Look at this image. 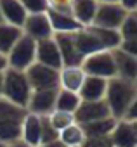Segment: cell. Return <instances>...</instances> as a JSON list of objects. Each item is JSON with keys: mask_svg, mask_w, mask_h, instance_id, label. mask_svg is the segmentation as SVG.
<instances>
[{"mask_svg": "<svg viewBox=\"0 0 137 147\" xmlns=\"http://www.w3.org/2000/svg\"><path fill=\"white\" fill-rule=\"evenodd\" d=\"M104 102L109 107L111 118L121 119L125 111L137 102V82L125 80V78H109L106 85V94H104Z\"/></svg>", "mask_w": 137, "mask_h": 147, "instance_id": "obj_1", "label": "cell"}, {"mask_svg": "<svg viewBox=\"0 0 137 147\" xmlns=\"http://www.w3.org/2000/svg\"><path fill=\"white\" fill-rule=\"evenodd\" d=\"M31 92L33 90L28 83L24 71H18V69H11V67H7L4 71V83H2V97L4 99L26 109Z\"/></svg>", "mask_w": 137, "mask_h": 147, "instance_id": "obj_2", "label": "cell"}, {"mask_svg": "<svg viewBox=\"0 0 137 147\" xmlns=\"http://www.w3.org/2000/svg\"><path fill=\"white\" fill-rule=\"evenodd\" d=\"M35 52H37V42L23 33L21 38L14 43V47L5 55L7 67L18 69V71H26L35 62Z\"/></svg>", "mask_w": 137, "mask_h": 147, "instance_id": "obj_3", "label": "cell"}, {"mask_svg": "<svg viewBox=\"0 0 137 147\" xmlns=\"http://www.w3.org/2000/svg\"><path fill=\"white\" fill-rule=\"evenodd\" d=\"M80 67L83 69L87 76H97V78H104V80L116 76L111 50H101V52L87 55L82 61Z\"/></svg>", "mask_w": 137, "mask_h": 147, "instance_id": "obj_4", "label": "cell"}, {"mask_svg": "<svg viewBox=\"0 0 137 147\" xmlns=\"http://www.w3.org/2000/svg\"><path fill=\"white\" fill-rule=\"evenodd\" d=\"M26 78L31 90H56L59 88V71L43 64L33 62L26 71Z\"/></svg>", "mask_w": 137, "mask_h": 147, "instance_id": "obj_5", "label": "cell"}, {"mask_svg": "<svg viewBox=\"0 0 137 147\" xmlns=\"http://www.w3.org/2000/svg\"><path fill=\"white\" fill-rule=\"evenodd\" d=\"M128 11H125L118 2H108V4H99L92 19V26L99 28H109V30H118L127 18Z\"/></svg>", "mask_w": 137, "mask_h": 147, "instance_id": "obj_6", "label": "cell"}, {"mask_svg": "<svg viewBox=\"0 0 137 147\" xmlns=\"http://www.w3.org/2000/svg\"><path fill=\"white\" fill-rule=\"evenodd\" d=\"M21 30L26 36H30L35 42L47 40V38L54 36V31H52L47 12H43V14H28Z\"/></svg>", "mask_w": 137, "mask_h": 147, "instance_id": "obj_7", "label": "cell"}, {"mask_svg": "<svg viewBox=\"0 0 137 147\" xmlns=\"http://www.w3.org/2000/svg\"><path fill=\"white\" fill-rule=\"evenodd\" d=\"M73 114H75V121L78 125L92 123V121L104 119V118H111L109 107L104 102V99L102 100H82Z\"/></svg>", "mask_w": 137, "mask_h": 147, "instance_id": "obj_8", "label": "cell"}, {"mask_svg": "<svg viewBox=\"0 0 137 147\" xmlns=\"http://www.w3.org/2000/svg\"><path fill=\"white\" fill-rule=\"evenodd\" d=\"M54 42L57 45V50L61 54L62 67H77L82 64L83 57L78 54L75 42H73V33H54Z\"/></svg>", "mask_w": 137, "mask_h": 147, "instance_id": "obj_9", "label": "cell"}, {"mask_svg": "<svg viewBox=\"0 0 137 147\" xmlns=\"http://www.w3.org/2000/svg\"><path fill=\"white\" fill-rule=\"evenodd\" d=\"M56 90H33L26 106V111L37 116H49L56 107Z\"/></svg>", "mask_w": 137, "mask_h": 147, "instance_id": "obj_10", "label": "cell"}, {"mask_svg": "<svg viewBox=\"0 0 137 147\" xmlns=\"http://www.w3.org/2000/svg\"><path fill=\"white\" fill-rule=\"evenodd\" d=\"M113 147H137V121H123L116 119L113 131L109 133Z\"/></svg>", "mask_w": 137, "mask_h": 147, "instance_id": "obj_11", "label": "cell"}, {"mask_svg": "<svg viewBox=\"0 0 137 147\" xmlns=\"http://www.w3.org/2000/svg\"><path fill=\"white\" fill-rule=\"evenodd\" d=\"M35 62L43 64V66L52 67V69H57V71L62 67L61 54H59V50H57V45H56L54 38H47V40H40V42H37Z\"/></svg>", "mask_w": 137, "mask_h": 147, "instance_id": "obj_12", "label": "cell"}, {"mask_svg": "<svg viewBox=\"0 0 137 147\" xmlns=\"http://www.w3.org/2000/svg\"><path fill=\"white\" fill-rule=\"evenodd\" d=\"M111 55H113V64H115L116 76L137 82V57L130 55V54H127V52H123L120 49H113Z\"/></svg>", "mask_w": 137, "mask_h": 147, "instance_id": "obj_13", "label": "cell"}, {"mask_svg": "<svg viewBox=\"0 0 137 147\" xmlns=\"http://www.w3.org/2000/svg\"><path fill=\"white\" fill-rule=\"evenodd\" d=\"M0 14L2 21L18 28H23L28 12L24 11L21 0H0Z\"/></svg>", "mask_w": 137, "mask_h": 147, "instance_id": "obj_14", "label": "cell"}, {"mask_svg": "<svg viewBox=\"0 0 137 147\" xmlns=\"http://www.w3.org/2000/svg\"><path fill=\"white\" fill-rule=\"evenodd\" d=\"M73 42H75V47H77L78 54H80L83 59H85L87 55H90V54H96V52L104 50V49L101 47L99 40L94 36V33H92L87 26H83V28H80L78 31L73 33Z\"/></svg>", "mask_w": 137, "mask_h": 147, "instance_id": "obj_15", "label": "cell"}, {"mask_svg": "<svg viewBox=\"0 0 137 147\" xmlns=\"http://www.w3.org/2000/svg\"><path fill=\"white\" fill-rule=\"evenodd\" d=\"M40 133H42V118L37 114L26 113V116L21 121V140L31 147H38Z\"/></svg>", "mask_w": 137, "mask_h": 147, "instance_id": "obj_16", "label": "cell"}, {"mask_svg": "<svg viewBox=\"0 0 137 147\" xmlns=\"http://www.w3.org/2000/svg\"><path fill=\"white\" fill-rule=\"evenodd\" d=\"M85 73L80 66L77 67H61L59 69V88L78 94L85 80Z\"/></svg>", "mask_w": 137, "mask_h": 147, "instance_id": "obj_17", "label": "cell"}, {"mask_svg": "<svg viewBox=\"0 0 137 147\" xmlns=\"http://www.w3.org/2000/svg\"><path fill=\"white\" fill-rule=\"evenodd\" d=\"M108 80L97 78V76H85L82 88L78 92L80 100H102L106 94Z\"/></svg>", "mask_w": 137, "mask_h": 147, "instance_id": "obj_18", "label": "cell"}, {"mask_svg": "<svg viewBox=\"0 0 137 147\" xmlns=\"http://www.w3.org/2000/svg\"><path fill=\"white\" fill-rule=\"evenodd\" d=\"M96 9H97V0H73L71 2V16L82 26L92 24Z\"/></svg>", "mask_w": 137, "mask_h": 147, "instance_id": "obj_19", "label": "cell"}, {"mask_svg": "<svg viewBox=\"0 0 137 147\" xmlns=\"http://www.w3.org/2000/svg\"><path fill=\"white\" fill-rule=\"evenodd\" d=\"M50 26L54 33H75L80 28H83L73 16H68V14H59L54 11H47Z\"/></svg>", "mask_w": 137, "mask_h": 147, "instance_id": "obj_20", "label": "cell"}, {"mask_svg": "<svg viewBox=\"0 0 137 147\" xmlns=\"http://www.w3.org/2000/svg\"><path fill=\"white\" fill-rule=\"evenodd\" d=\"M115 125H116L115 118H104V119H97L92 123H83V125H80V128H82L85 138H94V137H108L113 131Z\"/></svg>", "mask_w": 137, "mask_h": 147, "instance_id": "obj_21", "label": "cell"}, {"mask_svg": "<svg viewBox=\"0 0 137 147\" xmlns=\"http://www.w3.org/2000/svg\"><path fill=\"white\" fill-rule=\"evenodd\" d=\"M94 36L99 40L101 47L104 50H113V49H118L120 42H121V36H120V31L118 30H109V28H99V26H87Z\"/></svg>", "mask_w": 137, "mask_h": 147, "instance_id": "obj_22", "label": "cell"}, {"mask_svg": "<svg viewBox=\"0 0 137 147\" xmlns=\"http://www.w3.org/2000/svg\"><path fill=\"white\" fill-rule=\"evenodd\" d=\"M23 30L7 23H0V54L7 55L9 50L14 47V43L21 38Z\"/></svg>", "mask_w": 137, "mask_h": 147, "instance_id": "obj_23", "label": "cell"}, {"mask_svg": "<svg viewBox=\"0 0 137 147\" xmlns=\"http://www.w3.org/2000/svg\"><path fill=\"white\" fill-rule=\"evenodd\" d=\"M80 95L70 90H62L57 88V95H56V107L57 111H66V113H75L77 107L80 106Z\"/></svg>", "mask_w": 137, "mask_h": 147, "instance_id": "obj_24", "label": "cell"}, {"mask_svg": "<svg viewBox=\"0 0 137 147\" xmlns=\"http://www.w3.org/2000/svg\"><path fill=\"white\" fill-rule=\"evenodd\" d=\"M26 109L19 107L16 104H12L11 100L0 97V121H23V118L26 116Z\"/></svg>", "mask_w": 137, "mask_h": 147, "instance_id": "obj_25", "label": "cell"}, {"mask_svg": "<svg viewBox=\"0 0 137 147\" xmlns=\"http://www.w3.org/2000/svg\"><path fill=\"white\" fill-rule=\"evenodd\" d=\"M59 140L66 145V147H80L85 140V135L80 128V125H71V126H68L64 130L59 131Z\"/></svg>", "mask_w": 137, "mask_h": 147, "instance_id": "obj_26", "label": "cell"}, {"mask_svg": "<svg viewBox=\"0 0 137 147\" xmlns=\"http://www.w3.org/2000/svg\"><path fill=\"white\" fill-rule=\"evenodd\" d=\"M21 140V123L19 121H0V142L14 144Z\"/></svg>", "mask_w": 137, "mask_h": 147, "instance_id": "obj_27", "label": "cell"}, {"mask_svg": "<svg viewBox=\"0 0 137 147\" xmlns=\"http://www.w3.org/2000/svg\"><path fill=\"white\" fill-rule=\"evenodd\" d=\"M47 119H49V123H50V126L59 133L61 130H64V128H68V126H71V125H75L77 121H75V114L73 113H66V111H57V109H54L49 116H47Z\"/></svg>", "mask_w": 137, "mask_h": 147, "instance_id": "obj_28", "label": "cell"}, {"mask_svg": "<svg viewBox=\"0 0 137 147\" xmlns=\"http://www.w3.org/2000/svg\"><path fill=\"white\" fill-rule=\"evenodd\" d=\"M118 31H120L121 40H137V11L127 14Z\"/></svg>", "mask_w": 137, "mask_h": 147, "instance_id": "obj_29", "label": "cell"}, {"mask_svg": "<svg viewBox=\"0 0 137 147\" xmlns=\"http://www.w3.org/2000/svg\"><path fill=\"white\" fill-rule=\"evenodd\" d=\"M21 4L28 14H43L49 11L47 0H21Z\"/></svg>", "mask_w": 137, "mask_h": 147, "instance_id": "obj_30", "label": "cell"}, {"mask_svg": "<svg viewBox=\"0 0 137 147\" xmlns=\"http://www.w3.org/2000/svg\"><path fill=\"white\" fill-rule=\"evenodd\" d=\"M42 118V133H40V144L43 142H52V140H57L59 138V133L50 126L47 116H40Z\"/></svg>", "mask_w": 137, "mask_h": 147, "instance_id": "obj_31", "label": "cell"}, {"mask_svg": "<svg viewBox=\"0 0 137 147\" xmlns=\"http://www.w3.org/2000/svg\"><path fill=\"white\" fill-rule=\"evenodd\" d=\"M47 2H49V11L71 16V2L73 0H47Z\"/></svg>", "mask_w": 137, "mask_h": 147, "instance_id": "obj_32", "label": "cell"}, {"mask_svg": "<svg viewBox=\"0 0 137 147\" xmlns=\"http://www.w3.org/2000/svg\"><path fill=\"white\" fill-rule=\"evenodd\" d=\"M80 147H113L109 135L108 137H94V138H85Z\"/></svg>", "mask_w": 137, "mask_h": 147, "instance_id": "obj_33", "label": "cell"}, {"mask_svg": "<svg viewBox=\"0 0 137 147\" xmlns=\"http://www.w3.org/2000/svg\"><path fill=\"white\" fill-rule=\"evenodd\" d=\"M120 50L130 54V55H135L137 57V40H121L120 45H118Z\"/></svg>", "mask_w": 137, "mask_h": 147, "instance_id": "obj_34", "label": "cell"}, {"mask_svg": "<svg viewBox=\"0 0 137 147\" xmlns=\"http://www.w3.org/2000/svg\"><path fill=\"white\" fill-rule=\"evenodd\" d=\"M121 119H123V121H130V123H135V121H137V102H134V104L125 111V114L121 116Z\"/></svg>", "mask_w": 137, "mask_h": 147, "instance_id": "obj_35", "label": "cell"}, {"mask_svg": "<svg viewBox=\"0 0 137 147\" xmlns=\"http://www.w3.org/2000/svg\"><path fill=\"white\" fill-rule=\"evenodd\" d=\"M118 4H120L125 11H128V12L137 11V0H118Z\"/></svg>", "mask_w": 137, "mask_h": 147, "instance_id": "obj_36", "label": "cell"}, {"mask_svg": "<svg viewBox=\"0 0 137 147\" xmlns=\"http://www.w3.org/2000/svg\"><path fill=\"white\" fill-rule=\"evenodd\" d=\"M38 147H66V145L57 138V140H52V142H43V144H40Z\"/></svg>", "mask_w": 137, "mask_h": 147, "instance_id": "obj_37", "label": "cell"}, {"mask_svg": "<svg viewBox=\"0 0 137 147\" xmlns=\"http://www.w3.org/2000/svg\"><path fill=\"white\" fill-rule=\"evenodd\" d=\"M5 69H7V59H5V55L0 54V73H4Z\"/></svg>", "mask_w": 137, "mask_h": 147, "instance_id": "obj_38", "label": "cell"}, {"mask_svg": "<svg viewBox=\"0 0 137 147\" xmlns=\"http://www.w3.org/2000/svg\"><path fill=\"white\" fill-rule=\"evenodd\" d=\"M9 147H31V145H28V144H24L23 140H18V142H14V144H11Z\"/></svg>", "mask_w": 137, "mask_h": 147, "instance_id": "obj_39", "label": "cell"}, {"mask_svg": "<svg viewBox=\"0 0 137 147\" xmlns=\"http://www.w3.org/2000/svg\"><path fill=\"white\" fill-rule=\"evenodd\" d=\"M2 83H4V73H0V97H2Z\"/></svg>", "mask_w": 137, "mask_h": 147, "instance_id": "obj_40", "label": "cell"}, {"mask_svg": "<svg viewBox=\"0 0 137 147\" xmlns=\"http://www.w3.org/2000/svg\"><path fill=\"white\" fill-rule=\"evenodd\" d=\"M99 4H108V2H118V0H97Z\"/></svg>", "mask_w": 137, "mask_h": 147, "instance_id": "obj_41", "label": "cell"}, {"mask_svg": "<svg viewBox=\"0 0 137 147\" xmlns=\"http://www.w3.org/2000/svg\"><path fill=\"white\" fill-rule=\"evenodd\" d=\"M0 147H9L7 144H2V142H0Z\"/></svg>", "mask_w": 137, "mask_h": 147, "instance_id": "obj_42", "label": "cell"}, {"mask_svg": "<svg viewBox=\"0 0 137 147\" xmlns=\"http://www.w3.org/2000/svg\"><path fill=\"white\" fill-rule=\"evenodd\" d=\"M0 23H4V21H2V14H0Z\"/></svg>", "mask_w": 137, "mask_h": 147, "instance_id": "obj_43", "label": "cell"}]
</instances>
